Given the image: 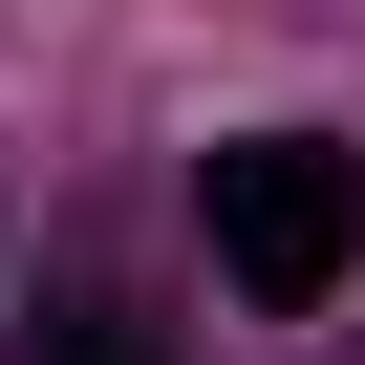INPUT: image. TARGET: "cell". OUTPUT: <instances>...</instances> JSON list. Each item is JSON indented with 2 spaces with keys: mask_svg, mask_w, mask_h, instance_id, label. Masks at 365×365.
Masks as SVG:
<instances>
[{
  "mask_svg": "<svg viewBox=\"0 0 365 365\" xmlns=\"http://www.w3.org/2000/svg\"><path fill=\"white\" fill-rule=\"evenodd\" d=\"M194 215H215V279L237 301H344V258H365V150H322V129H237L215 172H194Z\"/></svg>",
  "mask_w": 365,
  "mask_h": 365,
  "instance_id": "6da1fadb",
  "label": "cell"
},
{
  "mask_svg": "<svg viewBox=\"0 0 365 365\" xmlns=\"http://www.w3.org/2000/svg\"><path fill=\"white\" fill-rule=\"evenodd\" d=\"M22 365H172V344H150L129 301H43V322H22Z\"/></svg>",
  "mask_w": 365,
  "mask_h": 365,
  "instance_id": "7a4b0ae2",
  "label": "cell"
}]
</instances>
